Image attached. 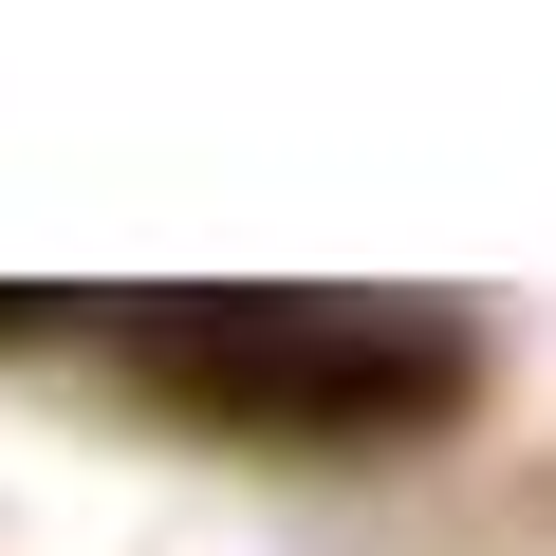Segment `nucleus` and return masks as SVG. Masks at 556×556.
<instances>
[{
    "label": "nucleus",
    "instance_id": "obj_1",
    "mask_svg": "<svg viewBox=\"0 0 556 556\" xmlns=\"http://www.w3.org/2000/svg\"><path fill=\"white\" fill-rule=\"evenodd\" d=\"M149 371H167V390H204V408L390 427V408H427L464 353H445V334H427V353H390V334H353V316H316V298H260V316H149Z\"/></svg>",
    "mask_w": 556,
    "mask_h": 556
}]
</instances>
